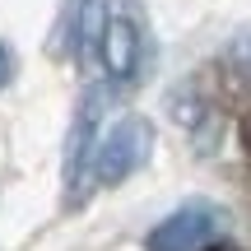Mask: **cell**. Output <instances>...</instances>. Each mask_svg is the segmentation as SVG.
Segmentation results:
<instances>
[{"mask_svg":"<svg viewBox=\"0 0 251 251\" xmlns=\"http://www.w3.org/2000/svg\"><path fill=\"white\" fill-rule=\"evenodd\" d=\"M102 107H107V89L93 84L89 93L79 98L70 121V135H65V163H61V181H65V205L79 209L89 200V181H93V158H98L102 144Z\"/></svg>","mask_w":251,"mask_h":251,"instance_id":"obj_1","label":"cell"},{"mask_svg":"<svg viewBox=\"0 0 251 251\" xmlns=\"http://www.w3.org/2000/svg\"><path fill=\"white\" fill-rule=\"evenodd\" d=\"M153 158V126L144 117H121L102 135L98 158H93V181L98 186H121L130 172H140Z\"/></svg>","mask_w":251,"mask_h":251,"instance_id":"obj_2","label":"cell"},{"mask_svg":"<svg viewBox=\"0 0 251 251\" xmlns=\"http://www.w3.org/2000/svg\"><path fill=\"white\" fill-rule=\"evenodd\" d=\"M228 233V214L209 200H186L149 233L144 251H205Z\"/></svg>","mask_w":251,"mask_h":251,"instance_id":"obj_3","label":"cell"},{"mask_svg":"<svg viewBox=\"0 0 251 251\" xmlns=\"http://www.w3.org/2000/svg\"><path fill=\"white\" fill-rule=\"evenodd\" d=\"M140 61H144V28H140V5L126 0V5L112 14V28H107V47H102V65H107L112 79L130 84L140 75Z\"/></svg>","mask_w":251,"mask_h":251,"instance_id":"obj_4","label":"cell"},{"mask_svg":"<svg viewBox=\"0 0 251 251\" xmlns=\"http://www.w3.org/2000/svg\"><path fill=\"white\" fill-rule=\"evenodd\" d=\"M112 28V0H70V28H65V47L75 51L79 65L102 61Z\"/></svg>","mask_w":251,"mask_h":251,"instance_id":"obj_5","label":"cell"},{"mask_svg":"<svg viewBox=\"0 0 251 251\" xmlns=\"http://www.w3.org/2000/svg\"><path fill=\"white\" fill-rule=\"evenodd\" d=\"M228 65H233L237 75H247V79H251V33L237 37V42L228 47Z\"/></svg>","mask_w":251,"mask_h":251,"instance_id":"obj_6","label":"cell"},{"mask_svg":"<svg viewBox=\"0 0 251 251\" xmlns=\"http://www.w3.org/2000/svg\"><path fill=\"white\" fill-rule=\"evenodd\" d=\"M9 84H14V51L0 42V93H5Z\"/></svg>","mask_w":251,"mask_h":251,"instance_id":"obj_7","label":"cell"},{"mask_svg":"<svg viewBox=\"0 0 251 251\" xmlns=\"http://www.w3.org/2000/svg\"><path fill=\"white\" fill-rule=\"evenodd\" d=\"M205 251H233V247H219V242H214V247H205Z\"/></svg>","mask_w":251,"mask_h":251,"instance_id":"obj_8","label":"cell"},{"mask_svg":"<svg viewBox=\"0 0 251 251\" xmlns=\"http://www.w3.org/2000/svg\"><path fill=\"white\" fill-rule=\"evenodd\" d=\"M247 149H251V130H247Z\"/></svg>","mask_w":251,"mask_h":251,"instance_id":"obj_9","label":"cell"}]
</instances>
